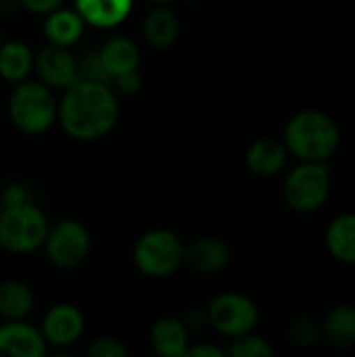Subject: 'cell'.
I'll list each match as a JSON object with an SVG mask.
<instances>
[{
  "mask_svg": "<svg viewBox=\"0 0 355 357\" xmlns=\"http://www.w3.org/2000/svg\"><path fill=\"white\" fill-rule=\"evenodd\" d=\"M119 98L109 84L75 82L56 105V123L77 142H94L115 130Z\"/></svg>",
  "mask_w": 355,
  "mask_h": 357,
  "instance_id": "6da1fadb",
  "label": "cell"
},
{
  "mask_svg": "<svg viewBox=\"0 0 355 357\" xmlns=\"http://www.w3.org/2000/svg\"><path fill=\"white\" fill-rule=\"evenodd\" d=\"M282 144L297 161L328 163L341 144V132L337 121L318 109H305L295 113L282 132Z\"/></svg>",
  "mask_w": 355,
  "mask_h": 357,
  "instance_id": "7a4b0ae2",
  "label": "cell"
},
{
  "mask_svg": "<svg viewBox=\"0 0 355 357\" xmlns=\"http://www.w3.org/2000/svg\"><path fill=\"white\" fill-rule=\"evenodd\" d=\"M186 243L169 228H149L132 245V264L149 280H167L184 268Z\"/></svg>",
  "mask_w": 355,
  "mask_h": 357,
  "instance_id": "3957f363",
  "label": "cell"
},
{
  "mask_svg": "<svg viewBox=\"0 0 355 357\" xmlns=\"http://www.w3.org/2000/svg\"><path fill=\"white\" fill-rule=\"evenodd\" d=\"M56 105L59 100L50 88L42 82L25 79L10 92L6 111L15 130L25 136H40L56 123Z\"/></svg>",
  "mask_w": 355,
  "mask_h": 357,
  "instance_id": "277c9868",
  "label": "cell"
},
{
  "mask_svg": "<svg viewBox=\"0 0 355 357\" xmlns=\"http://www.w3.org/2000/svg\"><path fill=\"white\" fill-rule=\"evenodd\" d=\"M48 228L50 220L38 203L4 207L0 213V251L17 257L38 253Z\"/></svg>",
  "mask_w": 355,
  "mask_h": 357,
  "instance_id": "5b68a950",
  "label": "cell"
},
{
  "mask_svg": "<svg viewBox=\"0 0 355 357\" xmlns=\"http://www.w3.org/2000/svg\"><path fill=\"white\" fill-rule=\"evenodd\" d=\"M333 192V174L328 163L299 161L287 172L282 180V201L285 205L299 213L310 215L320 211Z\"/></svg>",
  "mask_w": 355,
  "mask_h": 357,
  "instance_id": "8992f818",
  "label": "cell"
},
{
  "mask_svg": "<svg viewBox=\"0 0 355 357\" xmlns=\"http://www.w3.org/2000/svg\"><path fill=\"white\" fill-rule=\"evenodd\" d=\"M40 251L54 270H77L88 261L92 253V232L82 220L75 218L50 222L48 234Z\"/></svg>",
  "mask_w": 355,
  "mask_h": 357,
  "instance_id": "52a82bcc",
  "label": "cell"
},
{
  "mask_svg": "<svg viewBox=\"0 0 355 357\" xmlns=\"http://www.w3.org/2000/svg\"><path fill=\"white\" fill-rule=\"evenodd\" d=\"M205 318L207 326L216 335L232 341L243 335L255 333L262 314L257 303L249 295L241 291H222L207 301Z\"/></svg>",
  "mask_w": 355,
  "mask_h": 357,
  "instance_id": "ba28073f",
  "label": "cell"
},
{
  "mask_svg": "<svg viewBox=\"0 0 355 357\" xmlns=\"http://www.w3.org/2000/svg\"><path fill=\"white\" fill-rule=\"evenodd\" d=\"M48 349H69L86 335V314L69 301L50 305L36 324Z\"/></svg>",
  "mask_w": 355,
  "mask_h": 357,
  "instance_id": "9c48e42d",
  "label": "cell"
},
{
  "mask_svg": "<svg viewBox=\"0 0 355 357\" xmlns=\"http://www.w3.org/2000/svg\"><path fill=\"white\" fill-rule=\"evenodd\" d=\"M38 82L50 90H67L77 82V56L63 46L46 44L33 54Z\"/></svg>",
  "mask_w": 355,
  "mask_h": 357,
  "instance_id": "30bf717a",
  "label": "cell"
},
{
  "mask_svg": "<svg viewBox=\"0 0 355 357\" xmlns=\"http://www.w3.org/2000/svg\"><path fill=\"white\" fill-rule=\"evenodd\" d=\"M230 261L232 249L222 236L203 234L186 245L184 266H188L199 276H218L230 266Z\"/></svg>",
  "mask_w": 355,
  "mask_h": 357,
  "instance_id": "8fae6325",
  "label": "cell"
},
{
  "mask_svg": "<svg viewBox=\"0 0 355 357\" xmlns=\"http://www.w3.org/2000/svg\"><path fill=\"white\" fill-rule=\"evenodd\" d=\"M149 347L155 357H184L192 345V333L180 316H161L149 328Z\"/></svg>",
  "mask_w": 355,
  "mask_h": 357,
  "instance_id": "7c38bea8",
  "label": "cell"
},
{
  "mask_svg": "<svg viewBox=\"0 0 355 357\" xmlns=\"http://www.w3.org/2000/svg\"><path fill=\"white\" fill-rule=\"evenodd\" d=\"M50 349L29 320L0 322V357H46Z\"/></svg>",
  "mask_w": 355,
  "mask_h": 357,
  "instance_id": "4fadbf2b",
  "label": "cell"
},
{
  "mask_svg": "<svg viewBox=\"0 0 355 357\" xmlns=\"http://www.w3.org/2000/svg\"><path fill=\"white\" fill-rule=\"evenodd\" d=\"M289 151L282 140L276 138H257L245 151V167L255 178H274L278 176L289 161Z\"/></svg>",
  "mask_w": 355,
  "mask_h": 357,
  "instance_id": "5bb4252c",
  "label": "cell"
},
{
  "mask_svg": "<svg viewBox=\"0 0 355 357\" xmlns=\"http://www.w3.org/2000/svg\"><path fill=\"white\" fill-rule=\"evenodd\" d=\"M36 305L38 297L29 282L21 278L0 280V322H25Z\"/></svg>",
  "mask_w": 355,
  "mask_h": 357,
  "instance_id": "9a60e30c",
  "label": "cell"
},
{
  "mask_svg": "<svg viewBox=\"0 0 355 357\" xmlns=\"http://www.w3.org/2000/svg\"><path fill=\"white\" fill-rule=\"evenodd\" d=\"M320 322V337L335 349H349L355 345V303L333 305Z\"/></svg>",
  "mask_w": 355,
  "mask_h": 357,
  "instance_id": "2e32d148",
  "label": "cell"
},
{
  "mask_svg": "<svg viewBox=\"0 0 355 357\" xmlns=\"http://www.w3.org/2000/svg\"><path fill=\"white\" fill-rule=\"evenodd\" d=\"M324 247L335 261L355 266V211L339 213L328 222L324 230Z\"/></svg>",
  "mask_w": 355,
  "mask_h": 357,
  "instance_id": "e0dca14e",
  "label": "cell"
},
{
  "mask_svg": "<svg viewBox=\"0 0 355 357\" xmlns=\"http://www.w3.org/2000/svg\"><path fill=\"white\" fill-rule=\"evenodd\" d=\"M98 56H100V63H103L109 79L113 82L117 75L138 69L140 50L134 40H130L126 36H111L98 48Z\"/></svg>",
  "mask_w": 355,
  "mask_h": 357,
  "instance_id": "ac0fdd59",
  "label": "cell"
},
{
  "mask_svg": "<svg viewBox=\"0 0 355 357\" xmlns=\"http://www.w3.org/2000/svg\"><path fill=\"white\" fill-rule=\"evenodd\" d=\"M134 0H75V13L94 27H115L128 19Z\"/></svg>",
  "mask_w": 355,
  "mask_h": 357,
  "instance_id": "d6986e66",
  "label": "cell"
},
{
  "mask_svg": "<svg viewBox=\"0 0 355 357\" xmlns=\"http://www.w3.org/2000/svg\"><path fill=\"white\" fill-rule=\"evenodd\" d=\"M180 19L167 6H155L142 21V36L149 46L165 50L180 38Z\"/></svg>",
  "mask_w": 355,
  "mask_h": 357,
  "instance_id": "ffe728a7",
  "label": "cell"
},
{
  "mask_svg": "<svg viewBox=\"0 0 355 357\" xmlns=\"http://www.w3.org/2000/svg\"><path fill=\"white\" fill-rule=\"evenodd\" d=\"M84 25V19L75 13V8H56L54 13L46 15L44 36L48 44L69 48L82 38Z\"/></svg>",
  "mask_w": 355,
  "mask_h": 357,
  "instance_id": "44dd1931",
  "label": "cell"
},
{
  "mask_svg": "<svg viewBox=\"0 0 355 357\" xmlns=\"http://www.w3.org/2000/svg\"><path fill=\"white\" fill-rule=\"evenodd\" d=\"M33 71V52L25 42L10 40L0 46V77L10 84H21Z\"/></svg>",
  "mask_w": 355,
  "mask_h": 357,
  "instance_id": "7402d4cb",
  "label": "cell"
},
{
  "mask_svg": "<svg viewBox=\"0 0 355 357\" xmlns=\"http://www.w3.org/2000/svg\"><path fill=\"white\" fill-rule=\"evenodd\" d=\"M226 354L228 357H276V349L270 339L255 331L239 339H232L226 347Z\"/></svg>",
  "mask_w": 355,
  "mask_h": 357,
  "instance_id": "603a6c76",
  "label": "cell"
},
{
  "mask_svg": "<svg viewBox=\"0 0 355 357\" xmlns=\"http://www.w3.org/2000/svg\"><path fill=\"white\" fill-rule=\"evenodd\" d=\"M287 337L297 347H314L318 341H322L320 322L310 316H299V318L291 320V324L287 328Z\"/></svg>",
  "mask_w": 355,
  "mask_h": 357,
  "instance_id": "cb8c5ba5",
  "label": "cell"
},
{
  "mask_svg": "<svg viewBox=\"0 0 355 357\" xmlns=\"http://www.w3.org/2000/svg\"><path fill=\"white\" fill-rule=\"evenodd\" d=\"M84 357H132V354L119 337L98 335L86 345Z\"/></svg>",
  "mask_w": 355,
  "mask_h": 357,
  "instance_id": "d4e9b609",
  "label": "cell"
},
{
  "mask_svg": "<svg viewBox=\"0 0 355 357\" xmlns=\"http://www.w3.org/2000/svg\"><path fill=\"white\" fill-rule=\"evenodd\" d=\"M77 82H94V84H109L111 79L100 63L98 50H90L77 56Z\"/></svg>",
  "mask_w": 355,
  "mask_h": 357,
  "instance_id": "484cf974",
  "label": "cell"
},
{
  "mask_svg": "<svg viewBox=\"0 0 355 357\" xmlns=\"http://www.w3.org/2000/svg\"><path fill=\"white\" fill-rule=\"evenodd\" d=\"M2 195V205L4 207H17V205H27L36 203V192L29 184L25 182H8L0 188Z\"/></svg>",
  "mask_w": 355,
  "mask_h": 357,
  "instance_id": "4316f807",
  "label": "cell"
},
{
  "mask_svg": "<svg viewBox=\"0 0 355 357\" xmlns=\"http://www.w3.org/2000/svg\"><path fill=\"white\" fill-rule=\"evenodd\" d=\"M111 88H113L115 94L119 92V94H123V96H132V94H136V92L142 88V75H140L138 69L128 71V73H121V75H117V77L111 82Z\"/></svg>",
  "mask_w": 355,
  "mask_h": 357,
  "instance_id": "83f0119b",
  "label": "cell"
},
{
  "mask_svg": "<svg viewBox=\"0 0 355 357\" xmlns=\"http://www.w3.org/2000/svg\"><path fill=\"white\" fill-rule=\"evenodd\" d=\"M184 357H228L226 354V347L218 345V343H211V341H199V343H192L186 351Z\"/></svg>",
  "mask_w": 355,
  "mask_h": 357,
  "instance_id": "f1b7e54d",
  "label": "cell"
},
{
  "mask_svg": "<svg viewBox=\"0 0 355 357\" xmlns=\"http://www.w3.org/2000/svg\"><path fill=\"white\" fill-rule=\"evenodd\" d=\"M17 2L19 6H23L27 13L33 15H50L63 4V0H17Z\"/></svg>",
  "mask_w": 355,
  "mask_h": 357,
  "instance_id": "f546056e",
  "label": "cell"
},
{
  "mask_svg": "<svg viewBox=\"0 0 355 357\" xmlns=\"http://www.w3.org/2000/svg\"><path fill=\"white\" fill-rule=\"evenodd\" d=\"M180 318L184 320V324H186V328H188L190 333H197V331H201V328L207 326L205 307H190V310H186V314L180 316Z\"/></svg>",
  "mask_w": 355,
  "mask_h": 357,
  "instance_id": "4dcf8cb0",
  "label": "cell"
},
{
  "mask_svg": "<svg viewBox=\"0 0 355 357\" xmlns=\"http://www.w3.org/2000/svg\"><path fill=\"white\" fill-rule=\"evenodd\" d=\"M46 357H77V356H73L69 349H52V351H48V354H46Z\"/></svg>",
  "mask_w": 355,
  "mask_h": 357,
  "instance_id": "1f68e13d",
  "label": "cell"
},
{
  "mask_svg": "<svg viewBox=\"0 0 355 357\" xmlns=\"http://www.w3.org/2000/svg\"><path fill=\"white\" fill-rule=\"evenodd\" d=\"M149 2H153L155 6H167V4L174 2V0H149Z\"/></svg>",
  "mask_w": 355,
  "mask_h": 357,
  "instance_id": "d6a6232c",
  "label": "cell"
},
{
  "mask_svg": "<svg viewBox=\"0 0 355 357\" xmlns=\"http://www.w3.org/2000/svg\"><path fill=\"white\" fill-rule=\"evenodd\" d=\"M2 209H4V205H2V195H0V213H2Z\"/></svg>",
  "mask_w": 355,
  "mask_h": 357,
  "instance_id": "836d02e7",
  "label": "cell"
},
{
  "mask_svg": "<svg viewBox=\"0 0 355 357\" xmlns=\"http://www.w3.org/2000/svg\"><path fill=\"white\" fill-rule=\"evenodd\" d=\"M0 46H2V36H0Z\"/></svg>",
  "mask_w": 355,
  "mask_h": 357,
  "instance_id": "e575fe53",
  "label": "cell"
}]
</instances>
